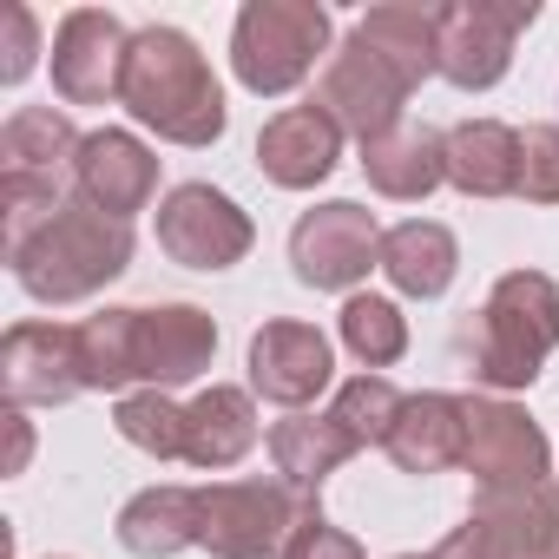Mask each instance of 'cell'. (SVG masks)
Instances as JSON below:
<instances>
[{
	"instance_id": "obj_34",
	"label": "cell",
	"mask_w": 559,
	"mask_h": 559,
	"mask_svg": "<svg viewBox=\"0 0 559 559\" xmlns=\"http://www.w3.org/2000/svg\"><path fill=\"white\" fill-rule=\"evenodd\" d=\"M8 428H14V454H8V474H27V454H34V428L21 408H8Z\"/></svg>"
},
{
	"instance_id": "obj_33",
	"label": "cell",
	"mask_w": 559,
	"mask_h": 559,
	"mask_svg": "<svg viewBox=\"0 0 559 559\" xmlns=\"http://www.w3.org/2000/svg\"><path fill=\"white\" fill-rule=\"evenodd\" d=\"M284 559H369V552H362V539H349L343 526H330V520H323V507H317V513L290 533Z\"/></svg>"
},
{
	"instance_id": "obj_8",
	"label": "cell",
	"mask_w": 559,
	"mask_h": 559,
	"mask_svg": "<svg viewBox=\"0 0 559 559\" xmlns=\"http://www.w3.org/2000/svg\"><path fill=\"white\" fill-rule=\"evenodd\" d=\"M435 559H559V487L474 493L467 520L435 546Z\"/></svg>"
},
{
	"instance_id": "obj_1",
	"label": "cell",
	"mask_w": 559,
	"mask_h": 559,
	"mask_svg": "<svg viewBox=\"0 0 559 559\" xmlns=\"http://www.w3.org/2000/svg\"><path fill=\"white\" fill-rule=\"evenodd\" d=\"M119 106L171 145H211V139H224V119H230L211 60L178 27H139L132 34Z\"/></svg>"
},
{
	"instance_id": "obj_16",
	"label": "cell",
	"mask_w": 559,
	"mask_h": 559,
	"mask_svg": "<svg viewBox=\"0 0 559 559\" xmlns=\"http://www.w3.org/2000/svg\"><path fill=\"white\" fill-rule=\"evenodd\" d=\"M132 356H139V382L145 389H185L211 369L217 356V323L198 310V304H158V310H139V330H132Z\"/></svg>"
},
{
	"instance_id": "obj_26",
	"label": "cell",
	"mask_w": 559,
	"mask_h": 559,
	"mask_svg": "<svg viewBox=\"0 0 559 559\" xmlns=\"http://www.w3.org/2000/svg\"><path fill=\"white\" fill-rule=\"evenodd\" d=\"M356 34H362L382 60H395L415 86H421L428 73H441V8H415V0H382V8H369V14L356 21Z\"/></svg>"
},
{
	"instance_id": "obj_10",
	"label": "cell",
	"mask_w": 559,
	"mask_h": 559,
	"mask_svg": "<svg viewBox=\"0 0 559 559\" xmlns=\"http://www.w3.org/2000/svg\"><path fill=\"white\" fill-rule=\"evenodd\" d=\"M533 0H454L441 8V80L461 93H487L513 67V40L533 27Z\"/></svg>"
},
{
	"instance_id": "obj_25",
	"label": "cell",
	"mask_w": 559,
	"mask_h": 559,
	"mask_svg": "<svg viewBox=\"0 0 559 559\" xmlns=\"http://www.w3.org/2000/svg\"><path fill=\"white\" fill-rule=\"evenodd\" d=\"M119 546L132 559H171L198 546V487H145L119 507Z\"/></svg>"
},
{
	"instance_id": "obj_24",
	"label": "cell",
	"mask_w": 559,
	"mask_h": 559,
	"mask_svg": "<svg viewBox=\"0 0 559 559\" xmlns=\"http://www.w3.org/2000/svg\"><path fill=\"white\" fill-rule=\"evenodd\" d=\"M454 270H461V243L448 224L435 217H408L395 230H382V276L402 290V297H441L454 284Z\"/></svg>"
},
{
	"instance_id": "obj_21",
	"label": "cell",
	"mask_w": 559,
	"mask_h": 559,
	"mask_svg": "<svg viewBox=\"0 0 559 559\" xmlns=\"http://www.w3.org/2000/svg\"><path fill=\"white\" fill-rule=\"evenodd\" d=\"M80 132L67 112L53 106H21L0 126V178H47V185H73L80 165Z\"/></svg>"
},
{
	"instance_id": "obj_7",
	"label": "cell",
	"mask_w": 559,
	"mask_h": 559,
	"mask_svg": "<svg viewBox=\"0 0 559 559\" xmlns=\"http://www.w3.org/2000/svg\"><path fill=\"white\" fill-rule=\"evenodd\" d=\"M408 93H415V80H408L395 60H382L362 34H349V40L330 53V67H323V80H317V99H310V106H323V112L336 119V132H349V139L369 145V139H382V132L402 126Z\"/></svg>"
},
{
	"instance_id": "obj_31",
	"label": "cell",
	"mask_w": 559,
	"mask_h": 559,
	"mask_svg": "<svg viewBox=\"0 0 559 559\" xmlns=\"http://www.w3.org/2000/svg\"><path fill=\"white\" fill-rule=\"evenodd\" d=\"M520 198L526 204H559V126H526L520 132Z\"/></svg>"
},
{
	"instance_id": "obj_32",
	"label": "cell",
	"mask_w": 559,
	"mask_h": 559,
	"mask_svg": "<svg viewBox=\"0 0 559 559\" xmlns=\"http://www.w3.org/2000/svg\"><path fill=\"white\" fill-rule=\"evenodd\" d=\"M0 27H8V47H0V80L21 86V80L34 73V60H40V27H34V14L21 8V0H8V8H0Z\"/></svg>"
},
{
	"instance_id": "obj_35",
	"label": "cell",
	"mask_w": 559,
	"mask_h": 559,
	"mask_svg": "<svg viewBox=\"0 0 559 559\" xmlns=\"http://www.w3.org/2000/svg\"><path fill=\"white\" fill-rule=\"evenodd\" d=\"M395 559H435V552H395Z\"/></svg>"
},
{
	"instance_id": "obj_27",
	"label": "cell",
	"mask_w": 559,
	"mask_h": 559,
	"mask_svg": "<svg viewBox=\"0 0 559 559\" xmlns=\"http://www.w3.org/2000/svg\"><path fill=\"white\" fill-rule=\"evenodd\" d=\"M132 330H139V310H99V317L73 323V336H80V382H86V395H126V389L139 382Z\"/></svg>"
},
{
	"instance_id": "obj_17",
	"label": "cell",
	"mask_w": 559,
	"mask_h": 559,
	"mask_svg": "<svg viewBox=\"0 0 559 559\" xmlns=\"http://www.w3.org/2000/svg\"><path fill=\"white\" fill-rule=\"evenodd\" d=\"M343 158V132L323 106H284L257 132V171L276 191H317Z\"/></svg>"
},
{
	"instance_id": "obj_2",
	"label": "cell",
	"mask_w": 559,
	"mask_h": 559,
	"mask_svg": "<svg viewBox=\"0 0 559 559\" xmlns=\"http://www.w3.org/2000/svg\"><path fill=\"white\" fill-rule=\"evenodd\" d=\"M461 349H467V376L487 395L533 389L546 356L559 349V284L546 270H507L474 310Z\"/></svg>"
},
{
	"instance_id": "obj_36",
	"label": "cell",
	"mask_w": 559,
	"mask_h": 559,
	"mask_svg": "<svg viewBox=\"0 0 559 559\" xmlns=\"http://www.w3.org/2000/svg\"><path fill=\"white\" fill-rule=\"evenodd\" d=\"M53 559H67V552H53Z\"/></svg>"
},
{
	"instance_id": "obj_29",
	"label": "cell",
	"mask_w": 559,
	"mask_h": 559,
	"mask_svg": "<svg viewBox=\"0 0 559 559\" xmlns=\"http://www.w3.org/2000/svg\"><path fill=\"white\" fill-rule=\"evenodd\" d=\"M336 330H343V349H349L369 376L408 356V317H402L389 297H349L343 317H336Z\"/></svg>"
},
{
	"instance_id": "obj_3",
	"label": "cell",
	"mask_w": 559,
	"mask_h": 559,
	"mask_svg": "<svg viewBox=\"0 0 559 559\" xmlns=\"http://www.w3.org/2000/svg\"><path fill=\"white\" fill-rule=\"evenodd\" d=\"M14 284L47 304V310H67V304H86L99 297L106 284H119V276L132 270V224L93 211V204H67L47 230H34L14 257Z\"/></svg>"
},
{
	"instance_id": "obj_15",
	"label": "cell",
	"mask_w": 559,
	"mask_h": 559,
	"mask_svg": "<svg viewBox=\"0 0 559 559\" xmlns=\"http://www.w3.org/2000/svg\"><path fill=\"white\" fill-rule=\"evenodd\" d=\"M73 198L132 224L152 198H158V158L145 152V139L106 126V132H86L80 145V165H73Z\"/></svg>"
},
{
	"instance_id": "obj_6",
	"label": "cell",
	"mask_w": 559,
	"mask_h": 559,
	"mask_svg": "<svg viewBox=\"0 0 559 559\" xmlns=\"http://www.w3.org/2000/svg\"><path fill=\"white\" fill-rule=\"evenodd\" d=\"M467 415V474L474 493H539L552 487V448L546 435L526 421V408L500 402V395H461Z\"/></svg>"
},
{
	"instance_id": "obj_5",
	"label": "cell",
	"mask_w": 559,
	"mask_h": 559,
	"mask_svg": "<svg viewBox=\"0 0 559 559\" xmlns=\"http://www.w3.org/2000/svg\"><path fill=\"white\" fill-rule=\"evenodd\" d=\"M317 513V500L284 480H211L198 487V546L211 559H284L290 533Z\"/></svg>"
},
{
	"instance_id": "obj_23",
	"label": "cell",
	"mask_w": 559,
	"mask_h": 559,
	"mask_svg": "<svg viewBox=\"0 0 559 559\" xmlns=\"http://www.w3.org/2000/svg\"><path fill=\"white\" fill-rule=\"evenodd\" d=\"M362 448L330 421V415H284L270 428V461H276V474H284V487L290 493H304V500H317L323 493V480L343 467V461H356Z\"/></svg>"
},
{
	"instance_id": "obj_12",
	"label": "cell",
	"mask_w": 559,
	"mask_h": 559,
	"mask_svg": "<svg viewBox=\"0 0 559 559\" xmlns=\"http://www.w3.org/2000/svg\"><path fill=\"white\" fill-rule=\"evenodd\" d=\"M126 53L132 34L106 8H73L53 34V93L67 106H106L126 86Z\"/></svg>"
},
{
	"instance_id": "obj_19",
	"label": "cell",
	"mask_w": 559,
	"mask_h": 559,
	"mask_svg": "<svg viewBox=\"0 0 559 559\" xmlns=\"http://www.w3.org/2000/svg\"><path fill=\"white\" fill-rule=\"evenodd\" d=\"M382 454H389L402 474H448V467H461V461H467V415H461V395H441V389L408 395V408H402V421H395V435H389Z\"/></svg>"
},
{
	"instance_id": "obj_11",
	"label": "cell",
	"mask_w": 559,
	"mask_h": 559,
	"mask_svg": "<svg viewBox=\"0 0 559 559\" xmlns=\"http://www.w3.org/2000/svg\"><path fill=\"white\" fill-rule=\"evenodd\" d=\"M257 243L243 204L217 185H178L165 204H158V250L185 270H230L243 263Z\"/></svg>"
},
{
	"instance_id": "obj_22",
	"label": "cell",
	"mask_w": 559,
	"mask_h": 559,
	"mask_svg": "<svg viewBox=\"0 0 559 559\" xmlns=\"http://www.w3.org/2000/svg\"><path fill=\"white\" fill-rule=\"evenodd\" d=\"M448 185L461 198H520V132L500 119H467L448 132Z\"/></svg>"
},
{
	"instance_id": "obj_18",
	"label": "cell",
	"mask_w": 559,
	"mask_h": 559,
	"mask_svg": "<svg viewBox=\"0 0 559 559\" xmlns=\"http://www.w3.org/2000/svg\"><path fill=\"white\" fill-rule=\"evenodd\" d=\"M362 178H369V191H382L395 204H421L435 185H448V132L402 119L395 132L362 145Z\"/></svg>"
},
{
	"instance_id": "obj_20",
	"label": "cell",
	"mask_w": 559,
	"mask_h": 559,
	"mask_svg": "<svg viewBox=\"0 0 559 559\" xmlns=\"http://www.w3.org/2000/svg\"><path fill=\"white\" fill-rule=\"evenodd\" d=\"M257 448V402L250 389H230V382H211L204 395L185 402V461L191 467H237L243 454Z\"/></svg>"
},
{
	"instance_id": "obj_30",
	"label": "cell",
	"mask_w": 559,
	"mask_h": 559,
	"mask_svg": "<svg viewBox=\"0 0 559 559\" xmlns=\"http://www.w3.org/2000/svg\"><path fill=\"white\" fill-rule=\"evenodd\" d=\"M112 428H119L139 454H152V461H185V408H178L165 389H132V395H119Z\"/></svg>"
},
{
	"instance_id": "obj_28",
	"label": "cell",
	"mask_w": 559,
	"mask_h": 559,
	"mask_svg": "<svg viewBox=\"0 0 559 559\" xmlns=\"http://www.w3.org/2000/svg\"><path fill=\"white\" fill-rule=\"evenodd\" d=\"M402 408H408V395L389 382V376H349L343 389H336V402H330V421L356 441V448H389V435H395V421H402Z\"/></svg>"
},
{
	"instance_id": "obj_14",
	"label": "cell",
	"mask_w": 559,
	"mask_h": 559,
	"mask_svg": "<svg viewBox=\"0 0 559 559\" xmlns=\"http://www.w3.org/2000/svg\"><path fill=\"white\" fill-rule=\"evenodd\" d=\"M0 389H8V408H60L86 395L80 336L67 323H14L0 336Z\"/></svg>"
},
{
	"instance_id": "obj_9",
	"label": "cell",
	"mask_w": 559,
	"mask_h": 559,
	"mask_svg": "<svg viewBox=\"0 0 559 559\" xmlns=\"http://www.w3.org/2000/svg\"><path fill=\"white\" fill-rule=\"evenodd\" d=\"M290 270L310 290H356L369 270H382V224H376V211H362L349 198H330V204L304 211L297 230H290Z\"/></svg>"
},
{
	"instance_id": "obj_13",
	"label": "cell",
	"mask_w": 559,
	"mask_h": 559,
	"mask_svg": "<svg viewBox=\"0 0 559 559\" xmlns=\"http://www.w3.org/2000/svg\"><path fill=\"white\" fill-rule=\"evenodd\" d=\"M336 382V356H330V336L317 323H290L276 317L250 336V389L276 408L304 415L323 389Z\"/></svg>"
},
{
	"instance_id": "obj_4",
	"label": "cell",
	"mask_w": 559,
	"mask_h": 559,
	"mask_svg": "<svg viewBox=\"0 0 559 559\" xmlns=\"http://www.w3.org/2000/svg\"><path fill=\"white\" fill-rule=\"evenodd\" d=\"M330 8L317 0H250L230 27V67L237 86H250L257 99H284L297 93L317 60L330 53Z\"/></svg>"
}]
</instances>
